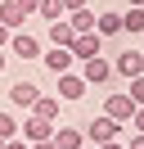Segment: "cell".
<instances>
[{
	"label": "cell",
	"instance_id": "obj_24",
	"mask_svg": "<svg viewBox=\"0 0 144 149\" xmlns=\"http://www.w3.org/2000/svg\"><path fill=\"white\" fill-rule=\"evenodd\" d=\"M18 5H23V14H27V18H32V14H36V5H41V0H18Z\"/></svg>",
	"mask_w": 144,
	"mask_h": 149
},
{
	"label": "cell",
	"instance_id": "obj_29",
	"mask_svg": "<svg viewBox=\"0 0 144 149\" xmlns=\"http://www.w3.org/2000/svg\"><path fill=\"white\" fill-rule=\"evenodd\" d=\"M5 63H9V54H5V50H0V72H5Z\"/></svg>",
	"mask_w": 144,
	"mask_h": 149
},
{
	"label": "cell",
	"instance_id": "obj_20",
	"mask_svg": "<svg viewBox=\"0 0 144 149\" xmlns=\"http://www.w3.org/2000/svg\"><path fill=\"white\" fill-rule=\"evenodd\" d=\"M126 95L135 100V109H144V72H140V77H131V86H126Z\"/></svg>",
	"mask_w": 144,
	"mask_h": 149
},
{
	"label": "cell",
	"instance_id": "obj_2",
	"mask_svg": "<svg viewBox=\"0 0 144 149\" xmlns=\"http://www.w3.org/2000/svg\"><path fill=\"white\" fill-rule=\"evenodd\" d=\"M81 136H86V145H104V140H117V136H122V122H113L108 113H99Z\"/></svg>",
	"mask_w": 144,
	"mask_h": 149
},
{
	"label": "cell",
	"instance_id": "obj_12",
	"mask_svg": "<svg viewBox=\"0 0 144 149\" xmlns=\"http://www.w3.org/2000/svg\"><path fill=\"white\" fill-rule=\"evenodd\" d=\"M45 36H50V45H59V50H68V45H72V36H77V32L68 27V18H54V23H50V32H45Z\"/></svg>",
	"mask_w": 144,
	"mask_h": 149
},
{
	"label": "cell",
	"instance_id": "obj_3",
	"mask_svg": "<svg viewBox=\"0 0 144 149\" xmlns=\"http://www.w3.org/2000/svg\"><path fill=\"white\" fill-rule=\"evenodd\" d=\"M81 81L86 86H108L113 81V59H104V54L86 59V63H81Z\"/></svg>",
	"mask_w": 144,
	"mask_h": 149
},
{
	"label": "cell",
	"instance_id": "obj_19",
	"mask_svg": "<svg viewBox=\"0 0 144 149\" xmlns=\"http://www.w3.org/2000/svg\"><path fill=\"white\" fill-rule=\"evenodd\" d=\"M14 136H18V118L0 109V140H14Z\"/></svg>",
	"mask_w": 144,
	"mask_h": 149
},
{
	"label": "cell",
	"instance_id": "obj_25",
	"mask_svg": "<svg viewBox=\"0 0 144 149\" xmlns=\"http://www.w3.org/2000/svg\"><path fill=\"white\" fill-rule=\"evenodd\" d=\"M0 149H27V140H18V136H14V140H5Z\"/></svg>",
	"mask_w": 144,
	"mask_h": 149
},
{
	"label": "cell",
	"instance_id": "obj_5",
	"mask_svg": "<svg viewBox=\"0 0 144 149\" xmlns=\"http://www.w3.org/2000/svg\"><path fill=\"white\" fill-rule=\"evenodd\" d=\"M104 113H108L113 122H131V118H135V100H131L126 91H113V95L104 100Z\"/></svg>",
	"mask_w": 144,
	"mask_h": 149
},
{
	"label": "cell",
	"instance_id": "obj_30",
	"mask_svg": "<svg viewBox=\"0 0 144 149\" xmlns=\"http://www.w3.org/2000/svg\"><path fill=\"white\" fill-rule=\"evenodd\" d=\"M126 5H135V9H144V0H126Z\"/></svg>",
	"mask_w": 144,
	"mask_h": 149
},
{
	"label": "cell",
	"instance_id": "obj_8",
	"mask_svg": "<svg viewBox=\"0 0 144 149\" xmlns=\"http://www.w3.org/2000/svg\"><path fill=\"white\" fill-rule=\"evenodd\" d=\"M18 131H23L27 145H36V140H50V136H54V122H50V118H36V113H27V122H23Z\"/></svg>",
	"mask_w": 144,
	"mask_h": 149
},
{
	"label": "cell",
	"instance_id": "obj_7",
	"mask_svg": "<svg viewBox=\"0 0 144 149\" xmlns=\"http://www.w3.org/2000/svg\"><path fill=\"white\" fill-rule=\"evenodd\" d=\"M86 91H90V86L81 81L77 68H72V72H59V81H54V95H59V100H81Z\"/></svg>",
	"mask_w": 144,
	"mask_h": 149
},
{
	"label": "cell",
	"instance_id": "obj_10",
	"mask_svg": "<svg viewBox=\"0 0 144 149\" xmlns=\"http://www.w3.org/2000/svg\"><path fill=\"white\" fill-rule=\"evenodd\" d=\"M0 23H5L9 32H18L27 23V14H23V5H18V0H0Z\"/></svg>",
	"mask_w": 144,
	"mask_h": 149
},
{
	"label": "cell",
	"instance_id": "obj_1",
	"mask_svg": "<svg viewBox=\"0 0 144 149\" xmlns=\"http://www.w3.org/2000/svg\"><path fill=\"white\" fill-rule=\"evenodd\" d=\"M68 54H72V63H86V59L104 54V36H99V32H77L72 45H68Z\"/></svg>",
	"mask_w": 144,
	"mask_h": 149
},
{
	"label": "cell",
	"instance_id": "obj_22",
	"mask_svg": "<svg viewBox=\"0 0 144 149\" xmlns=\"http://www.w3.org/2000/svg\"><path fill=\"white\" fill-rule=\"evenodd\" d=\"M131 131H144V109H135V118H131Z\"/></svg>",
	"mask_w": 144,
	"mask_h": 149
},
{
	"label": "cell",
	"instance_id": "obj_11",
	"mask_svg": "<svg viewBox=\"0 0 144 149\" xmlns=\"http://www.w3.org/2000/svg\"><path fill=\"white\" fill-rule=\"evenodd\" d=\"M54 149H81V145H86V136H81V131L77 127H54Z\"/></svg>",
	"mask_w": 144,
	"mask_h": 149
},
{
	"label": "cell",
	"instance_id": "obj_21",
	"mask_svg": "<svg viewBox=\"0 0 144 149\" xmlns=\"http://www.w3.org/2000/svg\"><path fill=\"white\" fill-rule=\"evenodd\" d=\"M126 149H144V131H131L126 136Z\"/></svg>",
	"mask_w": 144,
	"mask_h": 149
},
{
	"label": "cell",
	"instance_id": "obj_17",
	"mask_svg": "<svg viewBox=\"0 0 144 149\" xmlns=\"http://www.w3.org/2000/svg\"><path fill=\"white\" fill-rule=\"evenodd\" d=\"M95 32L99 36H122V14H95Z\"/></svg>",
	"mask_w": 144,
	"mask_h": 149
},
{
	"label": "cell",
	"instance_id": "obj_4",
	"mask_svg": "<svg viewBox=\"0 0 144 149\" xmlns=\"http://www.w3.org/2000/svg\"><path fill=\"white\" fill-rule=\"evenodd\" d=\"M144 72V50H122V54L113 59V77H126V81H131V77H140Z\"/></svg>",
	"mask_w": 144,
	"mask_h": 149
},
{
	"label": "cell",
	"instance_id": "obj_27",
	"mask_svg": "<svg viewBox=\"0 0 144 149\" xmlns=\"http://www.w3.org/2000/svg\"><path fill=\"white\" fill-rule=\"evenodd\" d=\"M9 36H14V32H9V27H5V23H0V50H5V45H9Z\"/></svg>",
	"mask_w": 144,
	"mask_h": 149
},
{
	"label": "cell",
	"instance_id": "obj_16",
	"mask_svg": "<svg viewBox=\"0 0 144 149\" xmlns=\"http://www.w3.org/2000/svg\"><path fill=\"white\" fill-rule=\"evenodd\" d=\"M122 32H126V36H144V9L126 5V14H122Z\"/></svg>",
	"mask_w": 144,
	"mask_h": 149
},
{
	"label": "cell",
	"instance_id": "obj_31",
	"mask_svg": "<svg viewBox=\"0 0 144 149\" xmlns=\"http://www.w3.org/2000/svg\"><path fill=\"white\" fill-rule=\"evenodd\" d=\"M81 149H90V145H81Z\"/></svg>",
	"mask_w": 144,
	"mask_h": 149
},
{
	"label": "cell",
	"instance_id": "obj_23",
	"mask_svg": "<svg viewBox=\"0 0 144 149\" xmlns=\"http://www.w3.org/2000/svg\"><path fill=\"white\" fill-rule=\"evenodd\" d=\"M86 5H90V0H63V9H68V14H72V9H86Z\"/></svg>",
	"mask_w": 144,
	"mask_h": 149
},
{
	"label": "cell",
	"instance_id": "obj_26",
	"mask_svg": "<svg viewBox=\"0 0 144 149\" xmlns=\"http://www.w3.org/2000/svg\"><path fill=\"white\" fill-rule=\"evenodd\" d=\"M90 149H126L122 140H104V145H90Z\"/></svg>",
	"mask_w": 144,
	"mask_h": 149
},
{
	"label": "cell",
	"instance_id": "obj_18",
	"mask_svg": "<svg viewBox=\"0 0 144 149\" xmlns=\"http://www.w3.org/2000/svg\"><path fill=\"white\" fill-rule=\"evenodd\" d=\"M36 14H41L45 23H54V18H63L68 9H63V0H41V5H36Z\"/></svg>",
	"mask_w": 144,
	"mask_h": 149
},
{
	"label": "cell",
	"instance_id": "obj_9",
	"mask_svg": "<svg viewBox=\"0 0 144 149\" xmlns=\"http://www.w3.org/2000/svg\"><path fill=\"white\" fill-rule=\"evenodd\" d=\"M36 100H41V86L36 81H14L9 86V104H14V109H32Z\"/></svg>",
	"mask_w": 144,
	"mask_h": 149
},
{
	"label": "cell",
	"instance_id": "obj_32",
	"mask_svg": "<svg viewBox=\"0 0 144 149\" xmlns=\"http://www.w3.org/2000/svg\"><path fill=\"white\" fill-rule=\"evenodd\" d=\"M0 145H5V140H0Z\"/></svg>",
	"mask_w": 144,
	"mask_h": 149
},
{
	"label": "cell",
	"instance_id": "obj_6",
	"mask_svg": "<svg viewBox=\"0 0 144 149\" xmlns=\"http://www.w3.org/2000/svg\"><path fill=\"white\" fill-rule=\"evenodd\" d=\"M9 50H14L18 59H27V63H36V59L45 54V45L36 36H27V32H14V36H9Z\"/></svg>",
	"mask_w": 144,
	"mask_h": 149
},
{
	"label": "cell",
	"instance_id": "obj_14",
	"mask_svg": "<svg viewBox=\"0 0 144 149\" xmlns=\"http://www.w3.org/2000/svg\"><path fill=\"white\" fill-rule=\"evenodd\" d=\"M45 68H50V72H72V54H68V50H59V45H54V50H45Z\"/></svg>",
	"mask_w": 144,
	"mask_h": 149
},
{
	"label": "cell",
	"instance_id": "obj_13",
	"mask_svg": "<svg viewBox=\"0 0 144 149\" xmlns=\"http://www.w3.org/2000/svg\"><path fill=\"white\" fill-rule=\"evenodd\" d=\"M27 113H36V118H50V122H54V118L63 113V100H59V95H41V100H36Z\"/></svg>",
	"mask_w": 144,
	"mask_h": 149
},
{
	"label": "cell",
	"instance_id": "obj_15",
	"mask_svg": "<svg viewBox=\"0 0 144 149\" xmlns=\"http://www.w3.org/2000/svg\"><path fill=\"white\" fill-rule=\"evenodd\" d=\"M63 18H68V27L72 32H95V9H72V14H63Z\"/></svg>",
	"mask_w": 144,
	"mask_h": 149
},
{
	"label": "cell",
	"instance_id": "obj_28",
	"mask_svg": "<svg viewBox=\"0 0 144 149\" xmlns=\"http://www.w3.org/2000/svg\"><path fill=\"white\" fill-rule=\"evenodd\" d=\"M27 149H54V140H36V145H27Z\"/></svg>",
	"mask_w": 144,
	"mask_h": 149
}]
</instances>
